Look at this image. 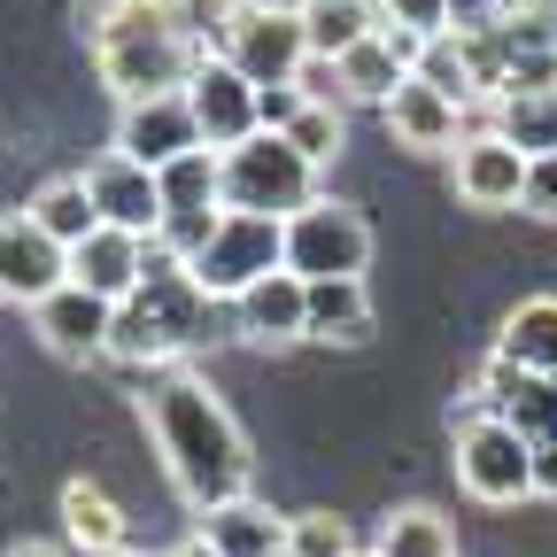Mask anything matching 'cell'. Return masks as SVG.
<instances>
[{
	"label": "cell",
	"instance_id": "4",
	"mask_svg": "<svg viewBox=\"0 0 557 557\" xmlns=\"http://www.w3.org/2000/svg\"><path fill=\"white\" fill-rule=\"evenodd\" d=\"M318 201V163L287 148V132H256L225 156V209L233 218H302Z\"/></svg>",
	"mask_w": 557,
	"mask_h": 557
},
{
	"label": "cell",
	"instance_id": "45",
	"mask_svg": "<svg viewBox=\"0 0 557 557\" xmlns=\"http://www.w3.org/2000/svg\"><path fill=\"white\" fill-rule=\"evenodd\" d=\"M278 557H287V549H278Z\"/></svg>",
	"mask_w": 557,
	"mask_h": 557
},
{
	"label": "cell",
	"instance_id": "10",
	"mask_svg": "<svg viewBox=\"0 0 557 557\" xmlns=\"http://www.w3.org/2000/svg\"><path fill=\"white\" fill-rule=\"evenodd\" d=\"M62 287H70V248H54L32 225V209H9V218H0V302L39 310Z\"/></svg>",
	"mask_w": 557,
	"mask_h": 557
},
{
	"label": "cell",
	"instance_id": "33",
	"mask_svg": "<svg viewBox=\"0 0 557 557\" xmlns=\"http://www.w3.org/2000/svg\"><path fill=\"white\" fill-rule=\"evenodd\" d=\"M287 148H295L302 163H318V171H325V163L341 156V109H302V116H295V132H287Z\"/></svg>",
	"mask_w": 557,
	"mask_h": 557
},
{
	"label": "cell",
	"instance_id": "21",
	"mask_svg": "<svg viewBox=\"0 0 557 557\" xmlns=\"http://www.w3.org/2000/svg\"><path fill=\"white\" fill-rule=\"evenodd\" d=\"M372 32H380V9H372V0H302V39H310L318 62L357 54Z\"/></svg>",
	"mask_w": 557,
	"mask_h": 557
},
{
	"label": "cell",
	"instance_id": "14",
	"mask_svg": "<svg viewBox=\"0 0 557 557\" xmlns=\"http://www.w3.org/2000/svg\"><path fill=\"white\" fill-rule=\"evenodd\" d=\"M194 148H201V124H194L186 94H163V101H132V109H116V156L163 171V163H178V156H194Z\"/></svg>",
	"mask_w": 557,
	"mask_h": 557
},
{
	"label": "cell",
	"instance_id": "28",
	"mask_svg": "<svg viewBox=\"0 0 557 557\" xmlns=\"http://www.w3.org/2000/svg\"><path fill=\"white\" fill-rule=\"evenodd\" d=\"M410 78H426L434 94H449L465 116H472V109H487V101H480V86H472V62H465V39H457V32H442V39L418 47V70H410Z\"/></svg>",
	"mask_w": 557,
	"mask_h": 557
},
{
	"label": "cell",
	"instance_id": "2",
	"mask_svg": "<svg viewBox=\"0 0 557 557\" xmlns=\"http://www.w3.org/2000/svg\"><path fill=\"white\" fill-rule=\"evenodd\" d=\"M86 47H94V70L116 94V109L186 94L194 70L209 62L194 47L186 16H178V0H94L86 9Z\"/></svg>",
	"mask_w": 557,
	"mask_h": 557
},
{
	"label": "cell",
	"instance_id": "8",
	"mask_svg": "<svg viewBox=\"0 0 557 557\" xmlns=\"http://www.w3.org/2000/svg\"><path fill=\"white\" fill-rule=\"evenodd\" d=\"M372 263V225L348 201L318 194L302 218H287V271L295 278H364Z\"/></svg>",
	"mask_w": 557,
	"mask_h": 557
},
{
	"label": "cell",
	"instance_id": "37",
	"mask_svg": "<svg viewBox=\"0 0 557 557\" xmlns=\"http://www.w3.org/2000/svg\"><path fill=\"white\" fill-rule=\"evenodd\" d=\"M504 0H449V32H496Z\"/></svg>",
	"mask_w": 557,
	"mask_h": 557
},
{
	"label": "cell",
	"instance_id": "18",
	"mask_svg": "<svg viewBox=\"0 0 557 557\" xmlns=\"http://www.w3.org/2000/svg\"><path fill=\"white\" fill-rule=\"evenodd\" d=\"M418 70V39H403V32H372L357 54H341V86H348V101H372V109H387L395 101V86Z\"/></svg>",
	"mask_w": 557,
	"mask_h": 557
},
{
	"label": "cell",
	"instance_id": "3",
	"mask_svg": "<svg viewBox=\"0 0 557 557\" xmlns=\"http://www.w3.org/2000/svg\"><path fill=\"white\" fill-rule=\"evenodd\" d=\"M209 302L201 287H194V271L186 263H148V278H139V295L116 310V325H109V364H124V372H156V364H171V357H186V348L209 333Z\"/></svg>",
	"mask_w": 557,
	"mask_h": 557
},
{
	"label": "cell",
	"instance_id": "27",
	"mask_svg": "<svg viewBox=\"0 0 557 557\" xmlns=\"http://www.w3.org/2000/svg\"><path fill=\"white\" fill-rule=\"evenodd\" d=\"M156 186H163V209H225V156L218 148H194V156L163 163Z\"/></svg>",
	"mask_w": 557,
	"mask_h": 557
},
{
	"label": "cell",
	"instance_id": "6",
	"mask_svg": "<svg viewBox=\"0 0 557 557\" xmlns=\"http://www.w3.org/2000/svg\"><path fill=\"white\" fill-rule=\"evenodd\" d=\"M186 271H194V287L209 302L233 310L248 287H263L271 271H287V225H278V218H233V209H225L218 233H209V248Z\"/></svg>",
	"mask_w": 557,
	"mask_h": 557
},
{
	"label": "cell",
	"instance_id": "34",
	"mask_svg": "<svg viewBox=\"0 0 557 557\" xmlns=\"http://www.w3.org/2000/svg\"><path fill=\"white\" fill-rule=\"evenodd\" d=\"M295 86H302V101H310V109H341V101H348V86H341V62H318V54L295 70Z\"/></svg>",
	"mask_w": 557,
	"mask_h": 557
},
{
	"label": "cell",
	"instance_id": "36",
	"mask_svg": "<svg viewBox=\"0 0 557 557\" xmlns=\"http://www.w3.org/2000/svg\"><path fill=\"white\" fill-rule=\"evenodd\" d=\"M527 218H542V225H557V156H542V163H527Z\"/></svg>",
	"mask_w": 557,
	"mask_h": 557
},
{
	"label": "cell",
	"instance_id": "29",
	"mask_svg": "<svg viewBox=\"0 0 557 557\" xmlns=\"http://www.w3.org/2000/svg\"><path fill=\"white\" fill-rule=\"evenodd\" d=\"M496 418H511V426H519L534 449H549V442H557V380L519 372V380H511V395L496 403Z\"/></svg>",
	"mask_w": 557,
	"mask_h": 557
},
{
	"label": "cell",
	"instance_id": "46",
	"mask_svg": "<svg viewBox=\"0 0 557 557\" xmlns=\"http://www.w3.org/2000/svg\"><path fill=\"white\" fill-rule=\"evenodd\" d=\"M549 380H557V372H549Z\"/></svg>",
	"mask_w": 557,
	"mask_h": 557
},
{
	"label": "cell",
	"instance_id": "20",
	"mask_svg": "<svg viewBox=\"0 0 557 557\" xmlns=\"http://www.w3.org/2000/svg\"><path fill=\"white\" fill-rule=\"evenodd\" d=\"M62 542L86 549V557H116L124 549V511L101 480H70L62 487Z\"/></svg>",
	"mask_w": 557,
	"mask_h": 557
},
{
	"label": "cell",
	"instance_id": "44",
	"mask_svg": "<svg viewBox=\"0 0 557 557\" xmlns=\"http://www.w3.org/2000/svg\"><path fill=\"white\" fill-rule=\"evenodd\" d=\"M357 557H372V549H357Z\"/></svg>",
	"mask_w": 557,
	"mask_h": 557
},
{
	"label": "cell",
	"instance_id": "15",
	"mask_svg": "<svg viewBox=\"0 0 557 557\" xmlns=\"http://www.w3.org/2000/svg\"><path fill=\"white\" fill-rule=\"evenodd\" d=\"M449 178H457L465 209H519L527 201V156L511 148V139H496V132H472L449 156Z\"/></svg>",
	"mask_w": 557,
	"mask_h": 557
},
{
	"label": "cell",
	"instance_id": "12",
	"mask_svg": "<svg viewBox=\"0 0 557 557\" xmlns=\"http://www.w3.org/2000/svg\"><path fill=\"white\" fill-rule=\"evenodd\" d=\"M380 116H387V139H395V148H418V156H457L465 139H472V116H465L449 94H434L426 78H403Z\"/></svg>",
	"mask_w": 557,
	"mask_h": 557
},
{
	"label": "cell",
	"instance_id": "38",
	"mask_svg": "<svg viewBox=\"0 0 557 557\" xmlns=\"http://www.w3.org/2000/svg\"><path fill=\"white\" fill-rule=\"evenodd\" d=\"M534 496H549V504H557V442H549V449H534Z\"/></svg>",
	"mask_w": 557,
	"mask_h": 557
},
{
	"label": "cell",
	"instance_id": "13",
	"mask_svg": "<svg viewBox=\"0 0 557 557\" xmlns=\"http://www.w3.org/2000/svg\"><path fill=\"white\" fill-rule=\"evenodd\" d=\"M148 263H156V240H132V233L101 225L94 240L70 248V287H86L94 302L124 310V302L139 295V278H148Z\"/></svg>",
	"mask_w": 557,
	"mask_h": 557
},
{
	"label": "cell",
	"instance_id": "35",
	"mask_svg": "<svg viewBox=\"0 0 557 557\" xmlns=\"http://www.w3.org/2000/svg\"><path fill=\"white\" fill-rule=\"evenodd\" d=\"M302 109H310L302 86H256V124H263V132H295Z\"/></svg>",
	"mask_w": 557,
	"mask_h": 557
},
{
	"label": "cell",
	"instance_id": "9",
	"mask_svg": "<svg viewBox=\"0 0 557 557\" xmlns=\"http://www.w3.org/2000/svg\"><path fill=\"white\" fill-rule=\"evenodd\" d=\"M78 178H86V194H94V209H101V225H116V233H132V240H156V233H163V186H156L148 163L101 148Z\"/></svg>",
	"mask_w": 557,
	"mask_h": 557
},
{
	"label": "cell",
	"instance_id": "23",
	"mask_svg": "<svg viewBox=\"0 0 557 557\" xmlns=\"http://www.w3.org/2000/svg\"><path fill=\"white\" fill-rule=\"evenodd\" d=\"M32 225H39L54 248H78V240H94V233H101V209H94L86 178H47V186L32 194Z\"/></svg>",
	"mask_w": 557,
	"mask_h": 557
},
{
	"label": "cell",
	"instance_id": "39",
	"mask_svg": "<svg viewBox=\"0 0 557 557\" xmlns=\"http://www.w3.org/2000/svg\"><path fill=\"white\" fill-rule=\"evenodd\" d=\"M9 557H70V549H54V542H16Z\"/></svg>",
	"mask_w": 557,
	"mask_h": 557
},
{
	"label": "cell",
	"instance_id": "24",
	"mask_svg": "<svg viewBox=\"0 0 557 557\" xmlns=\"http://www.w3.org/2000/svg\"><path fill=\"white\" fill-rule=\"evenodd\" d=\"M487 132L511 139L527 163L557 156V94H504L496 109H487Z\"/></svg>",
	"mask_w": 557,
	"mask_h": 557
},
{
	"label": "cell",
	"instance_id": "16",
	"mask_svg": "<svg viewBox=\"0 0 557 557\" xmlns=\"http://www.w3.org/2000/svg\"><path fill=\"white\" fill-rule=\"evenodd\" d=\"M233 325H240L248 341H263V348L310 341V278H295V271H271L263 287H248V295L233 302Z\"/></svg>",
	"mask_w": 557,
	"mask_h": 557
},
{
	"label": "cell",
	"instance_id": "5",
	"mask_svg": "<svg viewBox=\"0 0 557 557\" xmlns=\"http://www.w3.org/2000/svg\"><path fill=\"white\" fill-rule=\"evenodd\" d=\"M457 487L472 504H527L534 496V442L511 426V418L496 410H465V426H457Z\"/></svg>",
	"mask_w": 557,
	"mask_h": 557
},
{
	"label": "cell",
	"instance_id": "30",
	"mask_svg": "<svg viewBox=\"0 0 557 557\" xmlns=\"http://www.w3.org/2000/svg\"><path fill=\"white\" fill-rule=\"evenodd\" d=\"M287 557H357V534L333 511H295L287 519Z\"/></svg>",
	"mask_w": 557,
	"mask_h": 557
},
{
	"label": "cell",
	"instance_id": "43",
	"mask_svg": "<svg viewBox=\"0 0 557 557\" xmlns=\"http://www.w3.org/2000/svg\"><path fill=\"white\" fill-rule=\"evenodd\" d=\"M549 16H557V0H549Z\"/></svg>",
	"mask_w": 557,
	"mask_h": 557
},
{
	"label": "cell",
	"instance_id": "26",
	"mask_svg": "<svg viewBox=\"0 0 557 557\" xmlns=\"http://www.w3.org/2000/svg\"><path fill=\"white\" fill-rule=\"evenodd\" d=\"M372 557H457V527H449L434 504H403V511L380 519Z\"/></svg>",
	"mask_w": 557,
	"mask_h": 557
},
{
	"label": "cell",
	"instance_id": "19",
	"mask_svg": "<svg viewBox=\"0 0 557 557\" xmlns=\"http://www.w3.org/2000/svg\"><path fill=\"white\" fill-rule=\"evenodd\" d=\"M201 542L218 557H278L287 549V519H278L271 504H256V496H240V504L201 511Z\"/></svg>",
	"mask_w": 557,
	"mask_h": 557
},
{
	"label": "cell",
	"instance_id": "40",
	"mask_svg": "<svg viewBox=\"0 0 557 557\" xmlns=\"http://www.w3.org/2000/svg\"><path fill=\"white\" fill-rule=\"evenodd\" d=\"M549 0H504V16H542Z\"/></svg>",
	"mask_w": 557,
	"mask_h": 557
},
{
	"label": "cell",
	"instance_id": "22",
	"mask_svg": "<svg viewBox=\"0 0 557 557\" xmlns=\"http://www.w3.org/2000/svg\"><path fill=\"white\" fill-rule=\"evenodd\" d=\"M496 357H511L519 372H557V295H534V302H519L511 318H504V333H496Z\"/></svg>",
	"mask_w": 557,
	"mask_h": 557
},
{
	"label": "cell",
	"instance_id": "11",
	"mask_svg": "<svg viewBox=\"0 0 557 557\" xmlns=\"http://www.w3.org/2000/svg\"><path fill=\"white\" fill-rule=\"evenodd\" d=\"M186 109H194V124H201V148H218V156H233L240 139H256V132H263V124H256V86L240 78L225 54H209V62L194 70Z\"/></svg>",
	"mask_w": 557,
	"mask_h": 557
},
{
	"label": "cell",
	"instance_id": "31",
	"mask_svg": "<svg viewBox=\"0 0 557 557\" xmlns=\"http://www.w3.org/2000/svg\"><path fill=\"white\" fill-rule=\"evenodd\" d=\"M225 209H163V233H156V256L163 263H194L209 248V233H218Z\"/></svg>",
	"mask_w": 557,
	"mask_h": 557
},
{
	"label": "cell",
	"instance_id": "42",
	"mask_svg": "<svg viewBox=\"0 0 557 557\" xmlns=\"http://www.w3.org/2000/svg\"><path fill=\"white\" fill-rule=\"evenodd\" d=\"M116 557H148V549H116Z\"/></svg>",
	"mask_w": 557,
	"mask_h": 557
},
{
	"label": "cell",
	"instance_id": "7",
	"mask_svg": "<svg viewBox=\"0 0 557 557\" xmlns=\"http://www.w3.org/2000/svg\"><path fill=\"white\" fill-rule=\"evenodd\" d=\"M248 86H295V70L310 62V39H302V0H248L233 16L225 47H218Z\"/></svg>",
	"mask_w": 557,
	"mask_h": 557
},
{
	"label": "cell",
	"instance_id": "1",
	"mask_svg": "<svg viewBox=\"0 0 557 557\" xmlns=\"http://www.w3.org/2000/svg\"><path fill=\"white\" fill-rule=\"evenodd\" d=\"M148 434H156V457H163L171 487L194 511H218V504L248 496V442H240L233 410L218 403L209 380H194V372L156 380L148 387Z\"/></svg>",
	"mask_w": 557,
	"mask_h": 557
},
{
	"label": "cell",
	"instance_id": "41",
	"mask_svg": "<svg viewBox=\"0 0 557 557\" xmlns=\"http://www.w3.org/2000/svg\"><path fill=\"white\" fill-rule=\"evenodd\" d=\"M171 557H218V549H209V542H201V534H194V542H178V549H171Z\"/></svg>",
	"mask_w": 557,
	"mask_h": 557
},
{
	"label": "cell",
	"instance_id": "17",
	"mask_svg": "<svg viewBox=\"0 0 557 557\" xmlns=\"http://www.w3.org/2000/svg\"><path fill=\"white\" fill-rule=\"evenodd\" d=\"M32 325H39V341L54 348V357L86 364V357H109V325H116V310L94 302L86 287H62V295H47V302L32 310Z\"/></svg>",
	"mask_w": 557,
	"mask_h": 557
},
{
	"label": "cell",
	"instance_id": "25",
	"mask_svg": "<svg viewBox=\"0 0 557 557\" xmlns=\"http://www.w3.org/2000/svg\"><path fill=\"white\" fill-rule=\"evenodd\" d=\"M310 341H372L364 278H310Z\"/></svg>",
	"mask_w": 557,
	"mask_h": 557
},
{
	"label": "cell",
	"instance_id": "32",
	"mask_svg": "<svg viewBox=\"0 0 557 557\" xmlns=\"http://www.w3.org/2000/svg\"><path fill=\"white\" fill-rule=\"evenodd\" d=\"M380 9V32H403V39H442L449 32V0H372Z\"/></svg>",
	"mask_w": 557,
	"mask_h": 557
}]
</instances>
